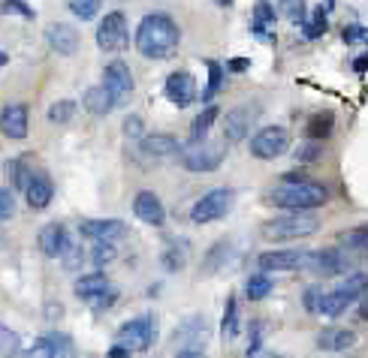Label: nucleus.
I'll use <instances>...</instances> for the list:
<instances>
[{
  "mask_svg": "<svg viewBox=\"0 0 368 358\" xmlns=\"http://www.w3.org/2000/svg\"><path fill=\"white\" fill-rule=\"evenodd\" d=\"M178 46H182V30H178V25L166 13H151L139 21L136 49L142 58L170 61V58H175Z\"/></svg>",
  "mask_w": 368,
  "mask_h": 358,
  "instance_id": "1",
  "label": "nucleus"
},
{
  "mask_svg": "<svg viewBox=\"0 0 368 358\" xmlns=\"http://www.w3.org/2000/svg\"><path fill=\"white\" fill-rule=\"evenodd\" d=\"M266 202L284 211H314L320 205L329 202V190L314 181H302V184H281L275 187Z\"/></svg>",
  "mask_w": 368,
  "mask_h": 358,
  "instance_id": "2",
  "label": "nucleus"
},
{
  "mask_svg": "<svg viewBox=\"0 0 368 358\" xmlns=\"http://www.w3.org/2000/svg\"><path fill=\"white\" fill-rule=\"evenodd\" d=\"M320 229V220L308 211H290L287 217H275V220H266L260 226V235L266 241H299V238H308Z\"/></svg>",
  "mask_w": 368,
  "mask_h": 358,
  "instance_id": "3",
  "label": "nucleus"
},
{
  "mask_svg": "<svg viewBox=\"0 0 368 358\" xmlns=\"http://www.w3.org/2000/svg\"><path fill=\"white\" fill-rule=\"evenodd\" d=\"M362 295H365V274L356 271V274L348 277V283H341L338 289H332V292L320 295V301H317V313H320V316L336 319V316H341V313L353 304V301H360Z\"/></svg>",
  "mask_w": 368,
  "mask_h": 358,
  "instance_id": "4",
  "label": "nucleus"
},
{
  "mask_svg": "<svg viewBox=\"0 0 368 358\" xmlns=\"http://www.w3.org/2000/svg\"><path fill=\"white\" fill-rule=\"evenodd\" d=\"M154 338H158V319H154V313H142V316L130 319L118 328L115 346H121V350H127L133 355V352L148 350V346L154 343Z\"/></svg>",
  "mask_w": 368,
  "mask_h": 358,
  "instance_id": "5",
  "label": "nucleus"
},
{
  "mask_svg": "<svg viewBox=\"0 0 368 358\" xmlns=\"http://www.w3.org/2000/svg\"><path fill=\"white\" fill-rule=\"evenodd\" d=\"M224 156H227V144L203 139V142H191L182 151V166L187 172H215L220 169Z\"/></svg>",
  "mask_w": 368,
  "mask_h": 358,
  "instance_id": "6",
  "label": "nucleus"
},
{
  "mask_svg": "<svg viewBox=\"0 0 368 358\" xmlns=\"http://www.w3.org/2000/svg\"><path fill=\"white\" fill-rule=\"evenodd\" d=\"M302 268H308V271L317 274V277H336V274L350 271V256L344 250H338V247L311 250V253H305Z\"/></svg>",
  "mask_w": 368,
  "mask_h": 358,
  "instance_id": "7",
  "label": "nucleus"
},
{
  "mask_svg": "<svg viewBox=\"0 0 368 358\" xmlns=\"http://www.w3.org/2000/svg\"><path fill=\"white\" fill-rule=\"evenodd\" d=\"M230 208H232V190H227V187L208 190V193L194 205L191 220L199 223V226H203V223H215L220 217H227Z\"/></svg>",
  "mask_w": 368,
  "mask_h": 358,
  "instance_id": "8",
  "label": "nucleus"
},
{
  "mask_svg": "<svg viewBox=\"0 0 368 358\" xmlns=\"http://www.w3.org/2000/svg\"><path fill=\"white\" fill-rule=\"evenodd\" d=\"M127 42H130V30L124 13H106V18L97 25V46L103 51H124Z\"/></svg>",
  "mask_w": 368,
  "mask_h": 358,
  "instance_id": "9",
  "label": "nucleus"
},
{
  "mask_svg": "<svg viewBox=\"0 0 368 358\" xmlns=\"http://www.w3.org/2000/svg\"><path fill=\"white\" fill-rule=\"evenodd\" d=\"M290 151V132L284 127H263L251 139V154L256 160H278Z\"/></svg>",
  "mask_w": 368,
  "mask_h": 358,
  "instance_id": "10",
  "label": "nucleus"
},
{
  "mask_svg": "<svg viewBox=\"0 0 368 358\" xmlns=\"http://www.w3.org/2000/svg\"><path fill=\"white\" fill-rule=\"evenodd\" d=\"M103 87L109 91V97L115 99V109L118 106H127L130 97H133V75H130V66L124 61H112L103 70Z\"/></svg>",
  "mask_w": 368,
  "mask_h": 358,
  "instance_id": "11",
  "label": "nucleus"
},
{
  "mask_svg": "<svg viewBox=\"0 0 368 358\" xmlns=\"http://www.w3.org/2000/svg\"><path fill=\"white\" fill-rule=\"evenodd\" d=\"M256 115H260V106L256 103H244V106L230 109L227 121H224V142H230V144L244 142V136L251 132V124H254Z\"/></svg>",
  "mask_w": 368,
  "mask_h": 358,
  "instance_id": "12",
  "label": "nucleus"
},
{
  "mask_svg": "<svg viewBox=\"0 0 368 358\" xmlns=\"http://www.w3.org/2000/svg\"><path fill=\"white\" fill-rule=\"evenodd\" d=\"M175 350H199V346H206L208 340V322L203 316H187L175 326Z\"/></svg>",
  "mask_w": 368,
  "mask_h": 358,
  "instance_id": "13",
  "label": "nucleus"
},
{
  "mask_svg": "<svg viewBox=\"0 0 368 358\" xmlns=\"http://www.w3.org/2000/svg\"><path fill=\"white\" fill-rule=\"evenodd\" d=\"M21 358H73V340L66 334H42V338L21 352Z\"/></svg>",
  "mask_w": 368,
  "mask_h": 358,
  "instance_id": "14",
  "label": "nucleus"
},
{
  "mask_svg": "<svg viewBox=\"0 0 368 358\" xmlns=\"http://www.w3.org/2000/svg\"><path fill=\"white\" fill-rule=\"evenodd\" d=\"M46 42H49L52 51L64 54V58H73V54L79 51V46H82V37H79V30H76L73 25L54 21V25L46 27Z\"/></svg>",
  "mask_w": 368,
  "mask_h": 358,
  "instance_id": "15",
  "label": "nucleus"
},
{
  "mask_svg": "<svg viewBox=\"0 0 368 358\" xmlns=\"http://www.w3.org/2000/svg\"><path fill=\"white\" fill-rule=\"evenodd\" d=\"M163 91H166V99H170L172 106L187 109L196 99V82H194V75L187 70H175L170 78H166Z\"/></svg>",
  "mask_w": 368,
  "mask_h": 358,
  "instance_id": "16",
  "label": "nucleus"
},
{
  "mask_svg": "<svg viewBox=\"0 0 368 358\" xmlns=\"http://www.w3.org/2000/svg\"><path fill=\"white\" fill-rule=\"evenodd\" d=\"M302 259H305V250H266L256 256V265H260L263 274L296 271V268H302Z\"/></svg>",
  "mask_w": 368,
  "mask_h": 358,
  "instance_id": "17",
  "label": "nucleus"
},
{
  "mask_svg": "<svg viewBox=\"0 0 368 358\" xmlns=\"http://www.w3.org/2000/svg\"><path fill=\"white\" fill-rule=\"evenodd\" d=\"M133 214L142 223H148V226H163L166 223V208L158 199V193H151V190H139L136 193V199H133Z\"/></svg>",
  "mask_w": 368,
  "mask_h": 358,
  "instance_id": "18",
  "label": "nucleus"
},
{
  "mask_svg": "<svg viewBox=\"0 0 368 358\" xmlns=\"http://www.w3.org/2000/svg\"><path fill=\"white\" fill-rule=\"evenodd\" d=\"M25 199H28V205H30L33 211H42V208L52 205L54 184H52V178L42 172V169H33L30 181H28V187H25Z\"/></svg>",
  "mask_w": 368,
  "mask_h": 358,
  "instance_id": "19",
  "label": "nucleus"
},
{
  "mask_svg": "<svg viewBox=\"0 0 368 358\" xmlns=\"http://www.w3.org/2000/svg\"><path fill=\"white\" fill-rule=\"evenodd\" d=\"M37 244H40L42 256H49V259H61V253L66 250V244H70L66 226L64 223H46L37 235Z\"/></svg>",
  "mask_w": 368,
  "mask_h": 358,
  "instance_id": "20",
  "label": "nucleus"
},
{
  "mask_svg": "<svg viewBox=\"0 0 368 358\" xmlns=\"http://www.w3.org/2000/svg\"><path fill=\"white\" fill-rule=\"evenodd\" d=\"M79 232L85 235L88 241H118L121 235H127V223L124 220H85Z\"/></svg>",
  "mask_w": 368,
  "mask_h": 358,
  "instance_id": "21",
  "label": "nucleus"
},
{
  "mask_svg": "<svg viewBox=\"0 0 368 358\" xmlns=\"http://www.w3.org/2000/svg\"><path fill=\"white\" fill-rule=\"evenodd\" d=\"M0 136H6V139L28 136V106L13 103L0 111Z\"/></svg>",
  "mask_w": 368,
  "mask_h": 358,
  "instance_id": "22",
  "label": "nucleus"
},
{
  "mask_svg": "<svg viewBox=\"0 0 368 358\" xmlns=\"http://www.w3.org/2000/svg\"><path fill=\"white\" fill-rule=\"evenodd\" d=\"M356 343V334L350 328H323L317 334V350L323 352H344Z\"/></svg>",
  "mask_w": 368,
  "mask_h": 358,
  "instance_id": "23",
  "label": "nucleus"
},
{
  "mask_svg": "<svg viewBox=\"0 0 368 358\" xmlns=\"http://www.w3.org/2000/svg\"><path fill=\"white\" fill-rule=\"evenodd\" d=\"M82 106L88 115H94V118H106L109 111L115 109V99L109 97V91L103 85H94V87H88L85 97H82Z\"/></svg>",
  "mask_w": 368,
  "mask_h": 358,
  "instance_id": "24",
  "label": "nucleus"
},
{
  "mask_svg": "<svg viewBox=\"0 0 368 358\" xmlns=\"http://www.w3.org/2000/svg\"><path fill=\"white\" fill-rule=\"evenodd\" d=\"M139 144H142V151L148 154V156H172V154L182 151V148H178V139L170 136V132H154V136H142Z\"/></svg>",
  "mask_w": 368,
  "mask_h": 358,
  "instance_id": "25",
  "label": "nucleus"
},
{
  "mask_svg": "<svg viewBox=\"0 0 368 358\" xmlns=\"http://www.w3.org/2000/svg\"><path fill=\"white\" fill-rule=\"evenodd\" d=\"M332 130H336V115H332V111H317V115H311V118L305 121V139H308V142L329 139Z\"/></svg>",
  "mask_w": 368,
  "mask_h": 358,
  "instance_id": "26",
  "label": "nucleus"
},
{
  "mask_svg": "<svg viewBox=\"0 0 368 358\" xmlns=\"http://www.w3.org/2000/svg\"><path fill=\"white\" fill-rule=\"evenodd\" d=\"M269 25H275V6L269 4V0H256V4H254V18H251V30L256 33V37L275 42V33H266V27H269Z\"/></svg>",
  "mask_w": 368,
  "mask_h": 358,
  "instance_id": "27",
  "label": "nucleus"
},
{
  "mask_svg": "<svg viewBox=\"0 0 368 358\" xmlns=\"http://www.w3.org/2000/svg\"><path fill=\"white\" fill-rule=\"evenodd\" d=\"M109 286H112V283H109V277H106L103 271L82 274L79 280H76V295H79L82 301H91V298H97L100 292H106Z\"/></svg>",
  "mask_w": 368,
  "mask_h": 358,
  "instance_id": "28",
  "label": "nucleus"
},
{
  "mask_svg": "<svg viewBox=\"0 0 368 358\" xmlns=\"http://www.w3.org/2000/svg\"><path fill=\"white\" fill-rule=\"evenodd\" d=\"M187 259H191V244L187 241H172L160 256L166 271H182V268L187 265Z\"/></svg>",
  "mask_w": 368,
  "mask_h": 358,
  "instance_id": "29",
  "label": "nucleus"
},
{
  "mask_svg": "<svg viewBox=\"0 0 368 358\" xmlns=\"http://www.w3.org/2000/svg\"><path fill=\"white\" fill-rule=\"evenodd\" d=\"M4 169H6V178H9V184H13V187L18 190V193H25V187H28L30 175H33V166H30V160H28V156H18V160L6 163Z\"/></svg>",
  "mask_w": 368,
  "mask_h": 358,
  "instance_id": "30",
  "label": "nucleus"
},
{
  "mask_svg": "<svg viewBox=\"0 0 368 358\" xmlns=\"http://www.w3.org/2000/svg\"><path fill=\"white\" fill-rule=\"evenodd\" d=\"M230 256H232V244H230V241H218L215 247H211V250L206 253V262H203V271H199V274H206V277H208V274L220 271V268L227 265Z\"/></svg>",
  "mask_w": 368,
  "mask_h": 358,
  "instance_id": "31",
  "label": "nucleus"
},
{
  "mask_svg": "<svg viewBox=\"0 0 368 358\" xmlns=\"http://www.w3.org/2000/svg\"><path fill=\"white\" fill-rule=\"evenodd\" d=\"M220 338L224 343L236 340L239 338V301L236 298H227V307H224V319H220Z\"/></svg>",
  "mask_w": 368,
  "mask_h": 358,
  "instance_id": "32",
  "label": "nucleus"
},
{
  "mask_svg": "<svg viewBox=\"0 0 368 358\" xmlns=\"http://www.w3.org/2000/svg\"><path fill=\"white\" fill-rule=\"evenodd\" d=\"M220 118V109L218 106H208L206 111H199V115L194 118V124H191V142H203L206 139V132L211 130V124Z\"/></svg>",
  "mask_w": 368,
  "mask_h": 358,
  "instance_id": "33",
  "label": "nucleus"
},
{
  "mask_svg": "<svg viewBox=\"0 0 368 358\" xmlns=\"http://www.w3.org/2000/svg\"><path fill=\"white\" fill-rule=\"evenodd\" d=\"M272 289H275L272 277L260 271V274H251V277H248V286H244V292H248V298H251V301H263L266 295L272 292Z\"/></svg>",
  "mask_w": 368,
  "mask_h": 358,
  "instance_id": "34",
  "label": "nucleus"
},
{
  "mask_svg": "<svg viewBox=\"0 0 368 358\" xmlns=\"http://www.w3.org/2000/svg\"><path fill=\"white\" fill-rule=\"evenodd\" d=\"M206 66H208V87L203 91V103H211L220 91V82H224V66L218 61H206Z\"/></svg>",
  "mask_w": 368,
  "mask_h": 358,
  "instance_id": "35",
  "label": "nucleus"
},
{
  "mask_svg": "<svg viewBox=\"0 0 368 358\" xmlns=\"http://www.w3.org/2000/svg\"><path fill=\"white\" fill-rule=\"evenodd\" d=\"M0 355H4V358L21 355V338L13 328H6V326H0Z\"/></svg>",
  "mask_w": 368,
  "mask_h": 358,
  "instance_id": "36",
  "label": "nucleus"
},
{
  "mask_svg": "<svg viewBox=\"0 0 368 358\" xmlns=\"http://www.w3.org/2000/svg\"><path fill=\"white\" fill-rule=\"evenodd\" d=\"M338 244H341V250L362 253V250H365V226H356V229H350V232H341V235H338Z\"/></svg>",
  "mask_w": 368,
  "mask_h": 358,
  "instance_id": "37",
  "label": "nucleus"
},
{
  "mask_svg": "<svg viewBox=\"0 0 368 358\" xmlns=\"http://www.w3.org/2000/svg\"><path fill=\"white\" fill-rule=\"evenodd\" d=\"M100 6H103V0H70V13H73L76 18H82V21L97 18Z\"/></svg>",
  "mask_w": 368,
  "mask_h": 358,
  "instance_id": "38",
  "label": "nucleus"
},
{
  "mask_svg": "<svg viewBox=\"0 0 368 358\" xmlns=\"http://www.w3.org/2000/svg\"><path fill=\"white\" fill-rule=\"evenodd\" d=\"M326 13H323V6L320 9H314V16H311L308 21H302V30H305V37L308 39H317V37H323L326 33Z\"/></svg>",
  "mask_w": 368,
  "mask_h": 358,
  "instance_id": "39",
  "label": "nucleus"
},
{
  "mask_svg": "<svg viewBox=\"0 0 368 358\" xmlns=\"http://www.w3.org/2000/svg\"><path fill=\"white\" fill-rule=\"evenodd\" d=\"M118 256V250H115V244L112 241H97V247H94V253H91V262L97 265V271L100 268H106L109 262H112Z\"/></svg>",
  "mask_w": 368,
  "mask_h": 358,
  "instance_id": "40",
  "label": "nucleus"
},
{
  "mask_svg": "<svg viewBox=\"0 0 368 358\" xmlns=\"http://www.w3.org/2000/svg\"><path fill=\"white\" fill-rule=\"evenodd\" d=\"M73 115H76V103H73V99H61V103H54L49 109V121H52V124H66V121H73Z\"/></svg>",
  "mask_w": 368,
  "mask_h": 358,
  "instance_id": "41",
  "label": "nucleus"
},
{
  "mask_svg": "<svg viewBox=\"0 0 368 358\" xmlns=\"http://www.w3.org/2000/svg\"><path fill=\"white\" fill-rule=\"evenodd\" d=\"M61 259H64V268L66 271H76L82 262H85V250H82V244H76V241H70L66 244V250L61 253Z\"/></svg>",
  "mask_w": 368,
  "mask_h": 358,
  "instance_id": "42",
  "label": "nucleus"
},
{
  "mask_svg": "<svg viewBox=\"0 0 368 358\" xmlns=\"http://www.w3.org/2000/svg\"><path fill=\"white\" fill-rule=\"evenodd\" d=\"M115 301H118V289H115V286H109L106 292H100L97 298H91V301H85V304L91 307V310H97V313H103V310H109V307H112Z\"/></svg>",
  "mask_w": 368,
  "mask_h": 358,
  "instance_id": "43",
  "label": "nucleus"
},
{
  "mask_svg": "<svg viewBox=\"0 0 368 358\" xmlns=\"http://www.w3.org/2000/svg\"><path fill=\"white\" fill-rule=\"evenodd\" d=\"M299 163H314L323 156V144L320 142H308V144H299V148L293 151Z\"/></svg>",
  "mask_w": 368,
  "mask_h": 358,
  "instance_id": "44",
  "label": "nucleus"
},
{
  "mask_svg": "<svg viewBox=\"0 0 368 358\" xmlns=\"http://www.w3.org/2000/svg\"><path fill=\"white\" fill-rule=\"evenodd\" d=\"M0 9H4L6 16H21V18H33L37 13H33V9L25 4V0H4V4H0Z\"/></svg>",
  "mask_w": 368,
  "mask_h": 358,
  "instance_id": "45",
  "label": "nucleus"
},
{
  "mask_svg": "<svg viewBox=\"0 0 368 358\" xmlns=\"http://www.w3.org/2000/svg\"><path fill=\"white\" fill-rule=\"evenodd\" d=\"M13 214H16V199H13L9 190L0 187V220H9Z\"/></svg>",
  "mask_w": 368,
  "mask_h": 358,
  "instance_id": "46",
  "label": "nucleus"
},
{
  "mask_svg": "<svg viewBox=\"0 0 368 358\" xmlns=\"http://www.w3.org/2000/svg\"><path fill=\"white\" fill-rule=\"evenodd\" d=\"M284 9H287L290 21H296V25H302L305 21V4L302 0H284Z\"/></svg>",
  "mask_w": 368,
  "mask_h": 358,
  "instance_id": "47",
  "label": "nucleus"
},
{
  "mask_svg": "<svg viewBox=\"0 0 368 358\" xmlns=\"http://www.w3.org/2000/svg\"><path fill=\"white\" fill-rule=\"evenodd\" d=\"M142 118L139 115H127L124 118V136L127 139H142Z\"/></svg>",
  "mask_w": 368,
  "mask_h": 358,
  "instance_id": "48",
  "label": "nucleus"
},
{
  "mask_svg": "<svg viewBox=\"0 0 368 358\" xmlns=\"http://www.w3.org/2000/svg\"><path fill=\"white\" fill-rule=\"evenodd\" d=\"M251 70V58H230L224 63V73H248Z\"/></svg>",
  "mask_w": 368,
  "mask_h": 358,
  "instance_id": "49",
  "label": "nucleus"
},
{
  "mask_svg": "<svg viewBox=\"0 0 368 358\" xmlns=\"http://www.w3.org/2000/svg\"><path fill=\"white\" fill-rule=\"evenodd\" d=\"M344 42H360V39H365V27L362 25H350V27H344Z\"/></svg>",
  "mask_w": 368,
  "mask_h": 358,
  "instance_id": "50",
  "label": "nucleus"
},
{
  "mask_svg": "<svg viewBox=\"0 0 368 358\" xmlns=\"http://www.w3.org/2000/svg\"><path fill=\"white\" fill-rule=\"evenodd\" d=\"M320 295H323V289H317V286H311L308 292H305V307H308V313H317V301H320Z\"/></svg>",
  "mask_w": 368,
  "mask_h": 358,
  "instance_id": "51",
  "label": "nucleus"
},
{
  "mask_svg": "<svg viewBox=\"0 0 368 358\" xmlns=\"http://www.w3.org/2000/svg\"><path fill=\"white\" fill-rule=\"evenodd\" d=\"M244 358H284V355H278V352H269V350H263V346H256V350L244 352Z\"/></svg>",
  "mask_w": 368,
  "mask_h": 358,
  "instance_id": "52",
  "label": "nucleus"
},
{
  "mask_svg": "<svg viewBox=\"0 0 368 358\" xmlns=\"http://www.w3.org/2000/svg\"><path fill=\"white\" fill-rule=\"evenodd\" d=\"M365 66H368V58H365V54H360V58L353 61V73H356V75H362V73H365Z\"/></svg>",
  "mask_w": 368,
  "mask_h": 358,
  "instance_id": "53",
  "label": "nucleus"
},
{
  "mask_svg": "<svg viewBox=\"0 0 368 358\" xmlns=\"http://www.w3.org/2000/svg\"><path fill=\"white\" fill-rule=\"evenodd\" d=\"M46 316H49V319H61V316H64V307H61V304H49V307H46Z\"/></svg>",
  "mask_w": 368,
  "mask_h": 358,
  "instance_id": "54",
  "label": "nucleus"
},
{
  "mask_svg": "<svg viewBox=\"0 0 368 358\" xmlns=\"http://www.w3.org/2000/svg\"><path fill=\"white\" fill-rule=\"evenodd\" d=\"M178 358H206V352L203 350H182Z\"/></svg>",
  "mask_w": 368,
  "mask_h": 358,
  "instance_id": "55",
  "label": "nucleus"
},
{
  "mask_svg": "<svg viewBox=\"0 0 368 358\" xmlns=\"http://www.w3.org/2000/svg\"><path fill=\"white\" fill-rule=\"evenodd\" d=\"M9 63V54L6 51H0V66H6Z\"/></svg>",
  "mask_w": 368,
  "mask_h": 358,
  "instance_id": "56",
  "label": "nucleus"
},
{
  "mask_svg": "<svg viewBox=\"0 0 368 358\" xmlns=\"http://www.w3.org/2000/svg\"><path fill=\"white\" fill-rule=\"evenodd\" d=\"M215 4H218V6H230V4H232V0H215Z\"/></svg>",
  "mask_w": 368,
  "mask_h": 358,
  "instance_id": "57",
  "label": "nucleus"
}]
</instances>
